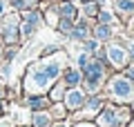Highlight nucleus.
<instances>
[{"label":"nucleus","mask_w":134,"mask_h":127,"mask_svg":"<svg viewBox=\"0 0 134 127\" xmlns=\"http://www.w3.org/2000/svg\"><path fill=\"white\" fill-rule=\"evenodd\" d=\"M119 9H123V11H134V0H119Z\"/></svg>","instance_id":"obj_7"},{"label":"nucleus","mask_w":134,"mask_h":127,"mask_svg":"<svg viewBox=\"0 0 134 127\" xmlns=\"http://www.w3.org/2000/svg\"><path fill=\"white\" fill-rule=\"evenodd\" d=\"M112 91H114V96H119V98H127V96L132 94V85L125 78H116L114 83H112Z\"/></svg>","instance_id":"obj_1"},{"label":"nucleus","mask_w":134,"mask_h":127,"mask_svg":"<svg viewBox=\"0 0 134 127\" xmlns=\"http://www.w3.org/2000/svg\"><path fill=\"white\" fill-rule=\"evenodd\" d=\"M60 31H65V33H72V22H69L67 18L60 22Z\"/></svg>","instance_id":"obj_11"},{"label":"nucleus","mask_w":134,"mask_h":127,"mask_svg":"<svg viewBox=\"0 0 134 127\" xmlns=\"http://www.w3.org/2000/svg\"><path fill=\"white\" fill-rule=\"evenodd\" d=\"M74 38H78V40H85L87 38V27L85 25H81V27H76V31H72Z\"/></svg>","instance_id":"obj_5"},{"label":"nucleus","mask_w":134,"mask_h":127,"mask_svg":"<svg viewBox=\"0 0 134 127\" xmlns=\"http://www.w3.org/2000/svg\"><path fill=\"white\" fill-rule=\"evenodd\" d=\"M85 11H87V14H90V16H94V14H96V11H98V7H96V5H94V2H90V5H87V7H85Z\"/></svg>","instance_id":"obj_12"},{"label":"nucleus","mask_w":134,"mask_h":127,"mask_svg":"<svg viewBox=\"0 0 134 127\" xmlns=\"http://www.w3.org/2000/svg\"><path fill=\"white\" fill-rule=\"evenodd\" d=\"M100 20H105V22H112V16H110V14H100Z\"/></svg>","instance_id":"obj_16"},{"label":"nucleus","mask_w":134,"mask_h":127,"mask_svg":"<svg viewBox=\"0 0 134 127\" xmlns=\"http://www.w3.org/2000/svg\"><path fill=\"white\" fill-rule=\"evenodd\" d=\"M56 127H67V125H65V123H60V125H56Z\"/></svg>","instance_id":"obj_19"},{"label":"nucleus","mask_w":134,"mask_h":127,"mask_svg":"<svg viewBox=\"0 0 134 127\" xmlns=\"http://www.w3.org/2000/svg\"><path fill=\"white\" fill-rule=\"evenodd\" d=\"M65 80H67V85H78V80H81V76L76 74V71H67V76H65Z\"/></svg>","instance_id":"obj_6"},{"label":"nucleus","mask_w":134,"mask_h":127,"mask_svg":"<svg viewBox=\"0 0 134 127\" xmlns=\"http://www.w3.org/2000/svg\"><path fill=\"white\" fill-rule=\"evenodd\" d=\"M112 36V31H110V27H96V38H110Z\"/></svg>","instance_id":"obj_9"},{"label":"nucleus","mask_w":134,"mask_h":127,"mask_svg":"<svg viewBox=\"0 0 134 127\" xmlns=\"http://www.w3.org/2000/svg\"><path fill=\"white\" fill-rule=\"evenodd\" d=\"M0 127H7V125H0Z\"/></svg>","instance_id":"obj_21"},{"label":"nucleus","mask_w":134,"mask_h":127,"mask_svg":"<svg viewBox=\"0 0 134 127\" xmlns=\"http://www.w3.org/2000/svg\"><path fill=\"white\" fill-rule=\"evenodd\" d=\"M60 16H63V18H67V20H72L74 16H76L74 5H69V2H67V5H63V7H60Z\"/></svg>","instance_id":"obj_4"},{"label":"nucleus","mask_w":134,"mask_h":127,"mask_svg":"<svg viewBox=\"0 0 134 127\" xmlns=\"http://www.w3.org/2000/svg\"><path fill=\"white\" fill-rule=\"evenodd\" d=\"M107 54H110V60L114 62V65H123L125 62V51L119 47V45H112V47L107 49Z\"/></svg>","instance_id":"obj_3"},{"label":"nucleus","mask_w":134,"mask_h":127,"mask_svg":"<svg viewBox=\"0 0 134 127\" xmlns=\"http://www.w3.org/2000/svg\"><path fill=\"white\" fill-rule=\"evenodd\" d=\"M2 9H5V5H2V2H0V14H2Z\"/></svg>","instance_id":"obj_18"},{"label":"nucleus","mask_w":134,"mask_h":127,"mask_svg":"<svg viewBox=\"0 0 134 127\" xmlns=\"http://www.w3.org/2000/svg\"><path fill=\"white\" fill-rule=\"evenodd\" d=\"M87 62H90V58H87V56H78V65H81V67H85Z\"/></svg>","instance_id":"obj_14"},{"label":"nucleus","mask_w":134,"mask_h":127,"mask_svg":"<svg viewBox=\"0 0 134 127\" xmlns=\"http://www.w3.org/2000/svg\"><path fill=\"white\" fill-rule=\"evenodd\" d=\"M36 127H49V116L47 114H38L36 116Z\"/></svg>","instance_id":"obj_8"},{"label":"nucleus","mask_w":134,"mask_h":127,"mask_svg":"<svg viewBox=\"0 0 134 127\" xmlns=\"http://www.w3.org/2000/svg\"><path fill=\"white\" fill-rule=\"evenodd\" d=\"M76 127H94V125H90V123H85V125H83V123H81V125H76Z\"/></svg>","instance_id":"obj_17"},{"label":"nucleus","mask_w":134,"mask_h":127,"mask_svg":"<svg viewBox=\"0 0 134 127\" xmlns=\"http://www.w3.org/2000/svg\"><path fill=\"white\" fill-rule=\"evenodd\" d=\"M85 47L90 49V51H94V49H96V42H94V40H90V42H87V45H85Z\"/></svg>","instance_id":"obj_15"},{"label":"nucleus","mask_w":134,"mask_h":127,"mask_svg":"<svg viewBox=\"0 0 134 127\" xmlns=\"http://www.w3.org/2000/svg\"><path fill=\"white\" fill-rule=\"evenodd\" d=\"M132 58H134V45H132Z\"/></svg>","instance_id":"obj_20"},{"label":"nucleus","mask_w":134,"mask_h":127,"mask_svg":"<svg viewBox=\"0 0 134 127\" xmlns=\"http://www.w3.org/2000/svg\"><path fill=\"white\" fill-rule=\"evenodd\" d=\"M45 105H47V100H45V98H34L31 100V107L34 109H43Z\"/></svg>","instance_id":"obj_10"},{"label":"nucleus","mask_w":134,"mask_h":127,"mask_svg":"<svg viewBox=\"0 0 134 127\" xmlns=\"http://www.w3.org/2000/svg\"><path fill=\"white\" fill-rule=\"evenodd\" d=\"M65 105L69 109H78L83 105V91H78V89H74V91H69L67 94V98H65Z\"/></svg>","instance_id":"obj_2"},{"label":"nucleus","mask_w":134,"mask_h":127,"mask_svg":"<svg viewBox=\"0 0 134 127\" xmlns=\"http://www.w3.org/2000/svg\"><path fill=\"white\" fill-rule=\"evenodd\" d=\"M98 105H100V100H98V98H92V100H90V105H87V109L92 112V109H96Z\"/></svg>","instance_id":"obj_13"}]
</instances>
